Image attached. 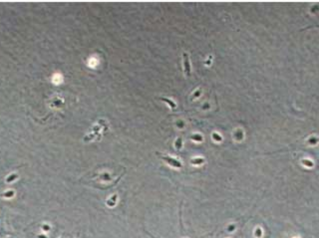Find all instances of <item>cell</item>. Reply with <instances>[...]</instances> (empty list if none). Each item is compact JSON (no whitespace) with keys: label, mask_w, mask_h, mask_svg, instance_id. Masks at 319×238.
<instances>
[{"label":"cell","mask_w":319,"mask_h":238,"mask_svg":"<svg viewBox=\"0 0 319 238\" xmlns=\"http://www.w3.org/2000/svg\"><path fill=\"white\" fill-rule=\"evenodd\" d=\"M157 154L158 155H160L162 158H163V160L164 161H166L167 163H169L172 167H182V164L179 162V161H176V160H174V158H172V157H171V156H169V155H164V154H162V153H159V152H157Z\"/></svg>","instance_id":"cell-1"},{"label":"cell","mask_w":319,"mask_h":238,"mask_svg":"<svg viewBox=\"0 0 319 238\" xmlns=\"http://www.w3.org/2000/svg\"><path fill=\"white\" fill-rule=\"evenodd\" d=\"M181 146H182V139L180 138L178 141H176V147H178L179 149L181 148Z\"/></svg>","instance_id":"cell-4"},{"label":"cell","mask_w":319,"mask_h":238,"mask_svg":"<svg viewBox=\"0 0 319 238\" xmlns=\"http://www.w3.org/2000/svg\"><path fill=\"white\" fill-rule=\"evenodd\" d=\"M199 93H200V92H199V91H197L196 93H195V96H194V97H197V96L199 95Z\"/></svg>","instance_id":"cell-5"},{"label":"cell","mask_w":319,"mask_h":238,"mask_svg":"<svg viewBox=\"0 0 319 238\" xmlns=\"http://www.w3.org/2000/svg\"><path fill=\"white\" fill-rule=\"evenodd\" d=\"M184 68H185V74L187 77L191 76V66L189 62V56L187 53H184Z\"/></svg>","instance_id":"cell-2"},{"label":"cell","mask_w":319,"mask_h":238,"mask_svg":"<svg viewBox=\"0 0 319 238\" xmlns=\"http://www.w3.org/2000/svg\"><path fill=\"white\" fill-rule=\"evenodd\" d=\"M162 100L166 101V102H167V103H168V104H169V105H170V106L172 107V109H174V108H175V104H174V103H172V102L171 100H168V99H164V98H162Z\"/></svg>","instance_id":"cell-3"},{"label":"cell","mask_w":319,"mask_h":238,"mask_svg":"<svg viewBox=\"0 0 319 238\" xmlns=\"http://www.w3.org/2000/svg\"><path fill=\"white\" fill-rule=\"evenodd\" d=\"M193 139H197V140H201L200 137H193Z\"/></svg>","instance_id":"cell-6"}]
</instances>
